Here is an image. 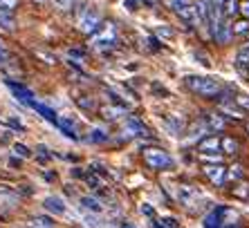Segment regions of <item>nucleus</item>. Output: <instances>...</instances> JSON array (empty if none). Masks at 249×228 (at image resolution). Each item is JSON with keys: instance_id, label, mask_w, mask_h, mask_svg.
I'll list each match as a JSON object with an SVG mask.
<instances>
[{"instance_id": "nucleus-13", "label": "nucleus", "mask_w": 249, "mask_h": 228, "mask_svg": "<svg viewBox=\"0 0 249 228\" xmlns=\"http://www.w3.org/2000/svg\"><path fill=\"white\" fill-rule=\"evenodd\" d=\"M7 85L12 87L14 97H16L20 103H25V105H32V103H34V94H32V90H27V87H23V85H18V83H12V81H9Z\"/></svg>"}, {"instance_id": "nucleus-22", "label": "nucleus", "mask_w": 249, "mask_h": 228, "mask_svg": "<svg viewBox=\"0 0 249 228\" xmlns=\"http://www.w3.org/2000/svg\"><path fill=\"white\" fill-rule=\"evenodd\" d=\"M81 208L92 211V212H101V208H104V206L99 204V199H94V197H81Z\"/></svg>"}, {"instance_id": "nucleus-5", "label": "nucleus", "mask_w": 249, "mask_h": 228, "mask_svg": "<svg viewBox=\"0 0 249 228\" xmlns=\"http://www.w3.org/2000/svg\"><path fill=\"white\" fill-rule=\"evenodd\" d=\"M209 34H211V38H213L215 43L227 45V43L233 38V29H231V25H229V20L222 16L218 23H213L211 27H209Z\"/></svg>"}, {"instance_id": "nucleus-38", "label": "nucleus", "mask_w": 249, "mask_h": 228, "mask_svg": "<svg viewBox=\"0 0 249 228\" xmlns=\"http://www.w3.org/2000/svg\"><path fill=\"white\" fill-rule=\"evenodd\" d=\"M9 63V54H7V49L2 45H0V65H7Z\"/></svg>"}, {"instance_id": "nucleus-2", "label": "nucleus", "mask_w": 249, "mask_h": 228, "mask_svg": "<svg viewBox=\"0 0 249 228\" xmlns=\"http://www.w3.org/2000/svg\"><path fill=\"white\" fill-rule=\"evenodd\" d=\"M184 83L191 92H196L197 97L215 98L222 94V85L215 79H209V76H186Z\"/></svg>"}, {"instance_id": "nucleus-23", "label": "nucleus", "mask_w": 249, "mask_h": 228, "mask_svg": "<svg viewBox=\"0 0 249 228\" xmlns=\"http://www.w3.org/2000/svg\"><path fill=\"white\" fill-rule=\"evenodd\" d=\"M32 228H54V219L47 215H38L32 219Z\"/></svg>"}, {"instance_id": "nucleus-4", "label": "nucleus", "mask_w": 249, "mask_h": 228, "mask_svg": "<svg viewBox=\"0 0 249 228\" xmlns=\"http://www.w3.org/2000/svg\"><path fill=\"white\" fill-rule=\"evenodd\" d=\"M76 25H79L83 34H94L101 27V14L94 7H83L79 12V18H76Z\"/></svg>"}, {"instance_id": "nucleus-7", "label": "nucleus", "mask_w": 249, "mask_h": 228, "mask_svg": "<svg viewBox=\"0 0 249 228\" xmlns=\"http://www.w3.org/2000/svg\"><path fill=\"white\" fill-rule=\"evenodd\" d=\"M202 170L213 186H225L227 183V168L222 163H207Z\"/></svg>"}, {"instance_id": "nucleus-28", "label": "nucleus", "mask_w": 249, "mask_h": 228, "mask_svg": "<svg viewBox=\"0 0 249 228\" xmlns=\"http://www.w3.org/2000/svg\"><path fill=\"white\" fill-rule=\"evenodd\" d=\"M20 5V0H0V9L2 12H16V7Z\"/></svg>"}, {"instance_id": "nucleus-15", "label": "nucleus", "mask_w": 249, "mask_h": 228, "mask_svg": "<svg viewBox=\"0 0 249 228\" xmlns=\"http://www.w3.org/2000/svg\"><path fill=\"white\" fill-rule=\"evenodd\" d=\"M29 108H34L36 112H38V114L43 116V119L50 121V123H54V126H56V119H58V116H56V112H54L52 108H47V105H43V103H38V101H34L32 105H29Z\"/></svg>"}, {"instance_id": "nucleus-9", "label": "nucleus", "mask_w": 249, "mask_h": 228, "mask_svg": "<svg viewBox=\"0 0 249 228\" xmlns=\"http://www.w3.org/2000/svg\"><path fill=\"white\" fill-rule=\"evenodd\" d=\"M124 134H126V137H146L148 130H146V126L142 121L130 116V119H126V123H124Z\"/></svg>"}, {"instance_id": "nucleus-21", "label": "nucleus", "mask_w": 249, "mask_h": 228, "mask_svg": "<svg viewBox=\"0 0 249 228\" xmlns=\"http://www.w3.org/2000/svg\"><path fill=\"white\" fill-rule=\"evenodd\" d=\"M166 128L171 130V134H180V132L184 130V121H182L180 116H168V119H166Z\"/></svg>"}, {"instance_id": "nucleus-33", "label": "nucleus", "mask_w": 249, "mask_h": 228, "mask_svg": "<svg viewBox=\"0 0 249 228\" xmlns=\"http://www.w3.org/2000/svg\"><path fill=\"white\" fill-rule=\"evenodd\" d=\"M86 181L90 183V188H101V179H99L97 175H92V172H88L86 175Z\"/></svg>"}, {"instance_id": "nucleus-10", "label": "nucleus", "mask_w": 249, "mask_h": 228, "mask_svg": "<svg viewBox=\"0 0 249 228\" xmlns=\"http://www.w3.org/2000/svg\"><path fill=\"white\" fill-rule=\"evenodd\" d=\"M207 132L209 126H207V121H197V123H193L191 130H189V134H186V143H196V141H202L204 137H207Z\"/></svg>"}, {"instance_id": "nucleus-41", "label": "nucleus", "mask_w": 249, "mask_h": 228, "mask_svg": "<svg viewBox=\"0 0 249 228\" xmlns=\"http://www.w3.org/2000/svg\"><path fill=\"white\" fill-rule=\"evenodd\" d=\"M34 2H38V5H45L47 0H34Z\"/></svg>"}, {"instance_id": "nucleus-27", "label": "nucleus", "mask_w": 249, "mask_h": 228, "mask_svg": "<svg viewBox=\"0 0 249 228\" xmlns=\"http://www.w3.org/2000/svg\"><path fill=\"white\" fill-rule=\"evenodd\" d=\"M233 34H249V20L247 18H243V20H238L236 25H231Z\"/></svg>"}, {"instance_id": "nucleus-12", "label": "nucleus", "mask_w": 249, "mask_h": 228, "mask_svg": "<svg viewBox=\"0 0 249 228\" xmlns=\"http://www.w3.org/2000/svg\"><path fill=\"white\" fill-rule=\"evenodd\" d=\"M43 206H45L50 212H54V215H65V212H68V206H65V201L61 199V197H54V195L45 197Z\"/></svg>"}, {"instance_id": "nucleus-1", "label": "nucleus", "mask_w": 249, "mask_h": 228, "mask_svg": "<svg viewBox=\"0 0 249 228\" xmlns=\"http://www.w3.org/2000/svg\"><path fill=\"white\" fill-rule=\"evenodd\" d=\"M204 228H240V215L229 206H218L204 217Z\"/></svg>"}, {"instance_id": "nucleus-20", "label": "nucleus", "mask_w": 249, "mask_h": 228, "mask_svg": "<svg viewBox=\"0 0 249 228\" xmlns=\"http://www.w3.org/2000/svg\"><path fill=\"white\" fill-rule=\"evenodd\" d=\"M88 141H90V143H104V141H108V132H106L104 128H92V130H90V134H88Z\"/></svg>"}, {"instance_id": "nucleus-26", "label": "nucleus", "mask_w": 249, "mask_h": 228, "mask_svg": "<svg viewBox=\"0 0 249 228\" xmlns=\"http://www.w3.org/2000/svg\"><path fill=\"white\" fill-rule=\"evenodd\" d=\"M231 193H233V197H238V199H249V183L240 181L236 188L231 190Z\"/></svg>"}, {"instance_id": "nucleus-24", "label": "nucleus", "mask_w": 249, "mask_h": 228, "mask_svg": "<svg viewBox=\"0 0 249 228\" xmlns=\"http://www.w3.org/2000/svg\"><path fill=\"white\" fill-rule=\"evenodd\" d=\"M243 175H245V170H243V165H231V168H227V181H240L243 179Z\"/></svg>"}, {"instance_id": "nucleus-37", "label": "nucleus", "mask_w": 249, "mask_h": 228, "mask_svg": "<svg viewBox=\"0 0 249 228\" xmlns=\"http://www.w3.org/2000/svg\"><path fill=\"white\" fill-rule=\"evenodd\" d=\"M142 212H144L146 217H155V208H153L151 204H142Z\"/></svg>"}, {"instance_id": "nucleus-36", "label": "nucleus", "mask_w": 249, "mask_h": 228, "mask_svg": "<svg viewBox=\"0 0 249 228\" xmlns=\"http://www.w3.org/2000/svg\"><path fill=\"white\" fill-rule=\"evenodd\" d=\"M202 161L204 163H220V157L218 154H202Z\"/></svg>"}, {"instance_id": "nucleus-8", "label": "nucleus", "mask_w": 249, "mask_h": 228, "mask_svg": "<svg viewBox=\"0 0 249 228\" xmlns=\"http://www.w3.org/2000/svg\"><path fill=\"white\" fill-rule=\"evenodd\" d=\"M56 128L63 132L65 137L79 139V126H76V121H72V116H58V119H56Z\"/></svg>"}, {"instance_id": "nucleus-16", "label": "nucleus", "mask_w": 249, "mask_h": 228, "mask_svg": "<svg viewBox=\"0 0 249 228\" xmlns=\"http://www.w3.org/2000/svg\"><path fill=\"white\" fill-rule=\"evenodd\" d=\"M101 114H104V119H108V121H119L126 114V108L124 105H106L104 110H101Z\"/></svg>"}, {"instance_id": "nucleus-43", "label": "nucleus", "mask_w": 249, "mask_h": 228, "mask_svg": "<svg viewBox=\"0 0 249 228\" xmlns=\"http://www.w3.org/2000/svg\"><path fill=\"white\" fill-rule=\"evenodd\" d=\"M247 130H249V126H247Z\"/></svg>"}, {"instance_id": "nucleus-6", "label": "nucleus", "mask_w": 249, "mask_h": 228, "mask_svg": "<svg viewBox=\"0 0 249 228\" xmlns=\"http://www.w3.org/2000/svg\"><path fill=\"white\" fill-rule=\"evenodd\" d=\"M117 43V29L112 23H108L104 27V32L101 34H97L92 38V47H97V49H106V47H112Z\"/></svg>"}, {"instance_id": "nucleus-29", "label": "nucleus", "mask_w": 249, "mask_h": 228, "mask_svg": "<svg viewBox=\"0 0 249 228\" xmlns=\"http://www.w3.org/2000/svg\"><path fill=\"white\" fill-rule=\"evenodd\" d=\"M76 105L81 110H92L94 108V101L90 97H76Z\"/></svg>"}, {"instance_id": "nucleus-14", "label": "nucleus", "mask_w": 249, "mask_h": 228, "mask_svg": "<svg viewBox=\"0 0 249 228\" xmlns=\"http://www.w3.org/2000/svg\"><path fill=\"white\" fill-rule=\"evenodd\" d=\"M196 199H197L196 188H191V186H180V188H178V201H180L182 206H191Z\"/></svg>"}, {"instance_id": "nucleus-11", "label": "nucleus", "mask_w": 249, "mask_h": 228, "mask_svg": "<svg viewBox=\"0 0 249 228\" xmlns=\"http://www.w3.org/2000/svg\"><path fill=\"white\" fill-rule=\"evenodd\" d=\"M197 150H200V154H218L220 152V139L218 137H204L202 141L197 143Z\"/></svg>"}, {"instance_id": "nucleus-39", "label": "nucleus", "mask_w": 249, "mask_h": 228, "mask_svg": "<svg viewBox=\"0 0 249 228\" xmlns=\"http://www.w3.org/2000/svg\"><path fill=\"white\" fill-rule=\"evenodd\" d=\"M139 2H142V0H124V5H126L130 12H135V9H137Z\"/></svg>"}, {"instance_id": "nucleus-3", "label": "nucleus", "mask_w": 249, "mask_h": 228, "mask_svg": "<svg viewBox=\"0 0 249 228\" xmlns=\"http://www.w3.org/2000/svg\"><path fill=\"white\" fill-rule=\"evenodd\" d=\"M144 161L148 168L153 170H168V168H173V157L168 152H164L162 148H144Z\"/></svg>"}, {"instance_id": "nucleus-32", "label": "nucleus", "mask_w": 249, "mask_h": 228, "mask_svg": "<svg viewBox=\"0 0 249 228\" xmlns=\"http://www.w3.org/2000/svg\"><path fill=\"white\" fill-rule=\"evenodd\" d=\"M14 152H16V154H20L23 159H27V157H32V152H29V148H27V146H23V143H16V146H14Z\"/></svg>"}, {"instance_id": "nucleus-19", "label": "nucleus", "mask_w": 249, "mask_h": 228, "mask_svg": "<svg viewBox=\"0 0 249 228\" xmlns=\"http://www.w3.org/2000/svg\"><path fill=\"white\" fill-rule=\"evenodd\" d=\"M238 7H240V0H225L222 2V16L225 18H231V16H236L238 14Z\"/></svg>"}, {"instance_id": "nucleus-40", "label": "nucleus", "mask_w": 249, "mask_h": 228, "mask_svg": "<svg viewBox=\"0 0 249 228\" xmlns=\"http://www.w3.org/2000/svg\"><path fill=\"white\" fill-rule=\"evenodd\" d=\"M70 56H72V58H79V61H83V58H86V54H83L81 49H70Z\"/></svg>"}, {"instance_id": "nucleus-34", "label": "nucleus", "mask_w": 249, "mask_h": 228, "mask_svg": "<svg viewBox=\"0 0 249 228\" xmlns=\"http://www.w3.org/2000/svg\"><path fill=\"white\" fill-rule=\"evenodd\" d=\"M238 14H243V18H247V20H249V0H240Z\"/></svg>"}, {"instance_id": "nucleus-18", "label": "nucleus", "mask_w": 249, "mask_h": 228, "mask_svg": "<svg viewBox=\"0 0 249 228\" xmlns=\"http://www.w3.org/2000/svg\"><path fill=\"white\" fill-rule=\"evenodd\" d=\"M207 126H209V130L211 132H218V130H222L225 128V119H222L220 114H207Z\"/></svg>"}, {"instance_id": "nucleus-30", "label": "nucleus", "mask_w": 249, "mask_h": 228, "mask_svg": "<svg viewBox=\"0 0 249 228\" xmlns=\"http://www.w3.org/2000/svg\"><path fill=\"white\" fill-rule=\"evenodd\" d=\"M233 103H236L240 110H249V97L247 94H236V97H233Z\"/></svg>"}, {"instance_id": "nucleus-25", "label": "nucleus", "mask_w": 249, "mask_h": 228, "mask_svg": "<svg viewBox=\"0 0 249 228\" xmlns=\"http://www.w3.org/2000/svg\"><path fill=\"white\" fill-rule=\"evenodd\" d=\"M0 27L7 29V32L14 29V16L9 12H2V9H0Z\"/></svg>"}, {"instance_id": "nucleus-42", "label": "nucleus", "mask_w": 249, "mask_h": 228, "mask_svg": "<svg viewBox=\"0 0 249 228\" xmlns=\"http://www.w3.org/2000/svg\"><path fill=\"white\" fill-rule=\"evenodd\" d=\"M122 228H135V226H130V224H124V226Z\"/></svg>"}, {"instance_id": "nucleus-35", "label": "nucleus", "mask_w": 249, "mask_h": 228, "mask_svg": "<svg viewBox=\"0 0 249 228\" xmlns=\"http://www.w3.org/2000/svg\"><path fill=\"white\" fill-rule=\"evenodd\" d=\"M83 219H86V226H88V228H101V224L97 222V217H92V215H86V217H83Z\"/></svg>"}, {"instance_id": "nucleus-17", "label": "nucleus", "mask_w": 249, "mask_h": 228, "mask_svg": "<svg viewBox=\"0 0 249 228\" xmlns=\"http://www.w3.org/2000/svg\"><path fill=\"white\" fill-rule=\"evenodd\" d=\"M220 150L227 154H236L238 150H240V143L233 137H225V139H220Z\"/></svg>"}, {"instance_id": "nucleus-31", "label": "nucleus", "mask_w": 249, "mask_h": 228, "mask_svg": "<svg viewBox=\"0 0 249 228\" xmlns=\"http://www.w3.org/2000/svg\"><path fill=\"white\" fill-rule=\"evenodd\" d=\"M52 5L56 7V9H61V12H68V9H72L74 0H52Z\"/></svg>"}]
</instances>
